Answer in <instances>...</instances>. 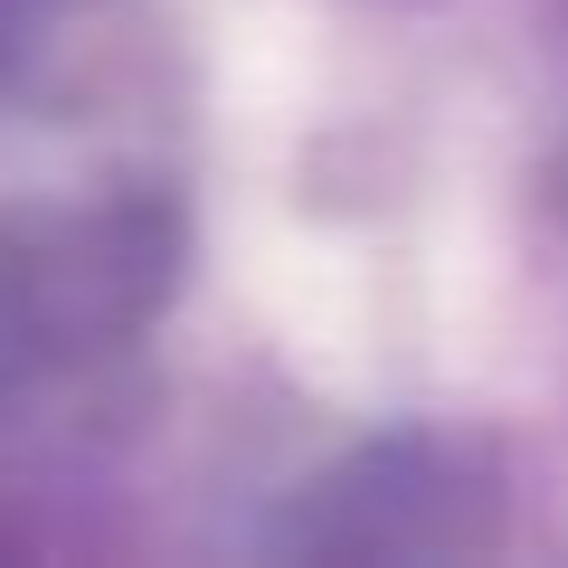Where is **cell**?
Returning <instances> with one entry per match:
<instances>
[]
</instances>
